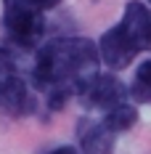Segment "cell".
Returning a JSON list of instances; mask_svg holds the SVG:
<instances>
[{
  "label": "cell",
  "instance_id": "cell-8",
  "mask_svg": "<svg viewBox=\"0 0 151 154\" xmlns=\"http://www.w3.org/2000/svg\"><path fill=\"white\" fill-rule=\"evenodd\" d=\"M130 96L140 104H151V59L140 64L130 82Z\"/></svg>",
  "mask_w": 151,
  "mask_h": 154
},
{
  "label": "cell",
  "instance_id": "cell-4",
  "mask_svg": "<svg viewBox=\"0 0 151 154\" xmlns=\"http://www.w3.org/2000/svg\"><path fill=\"white\" fill-rule=\"evenodd\" d=\"M3 24H5L8 43H14L16 48H35L43 40V32H45L43 14H14V11H5L3 14Z\"/></svg>",
  "mask_w": 151,
  "mask_h": 154
},
{
  "label": "cell",
  "instance_id": "cell-9",
  "mask_svg": "<svg viewBox=\"0 0 151 154\" xmlns=\"http://www.w3.org/2000/svg\"><path fill=\"white\" fill-rule=\"evenodd\" d=\"M59 3L61 0H3L5 11H14V14H45Z\"/></svg>",
  "mask_w": 151,
  "mask_h": 154
},
{
  "label": "cell",
  "instance_id": "cell-1",
  "mask_svg": "<svg viewBox=\"0 0 151 154\" xmlns=\"http://www.w3.org/2000/svg\"><path fill=\"white\" fill-rule=\"evenodd\" d=\"M98 48L85 37H61L37 51L32 80L40 91H45L50 109L77 96V91L90 80L98 69Z\"/></svg>",
  "mask_w": 151,
  "mask_h": 154
},
{
  "label": "cell",
  "instance_id": "cell-6",
  "mask_svg": "<svg viewBox=\"0 0 151 154\" xmlns=\"http://www.w3.org/2000/svg\"><path fill=\"white\" fill-rule=\"evenodd\" d=\"M80 146L85 154H111L114 149V133L101 120H88L80 125Z\"/></svg>",
  "mask_w": 151,
  "mask_h": 154
},
{
  "label": "cell",
  "instance_id": "cell-7",
  "mask_svg": "<svg viewBox=\"0 0 151 154\" xmlns=\"http://www.w3.org/2000/svg\"><path fill=\"white\" fill-rule=\"evenodd\" d=\"M135 120H138L135 106H130L127 101H122V104H117V106L106 109V114H104V120H101V122H104L111 133H122V130L133 128Z\"/></svg>",
  "mask_w": 151,
  "mask_h": 154
},
{
  "label": "cell",
  "instance_id": "cell-5",
  "mask_svg": "<svg viewBox=\"0 0 151 154\" xmlns=\"http://www.w3.org/2000/svg\"><path fill=\"white\" fill-rule=\"evenodd\" d=\"M29 112V88L16 72H0V114L21 117Z\"/></svg>",
  "mask_w": 151,
  "mask_h": 154
},
{
  "label": "cell",
  "instance_id": "cell-2",
  "mask_svg": "<svg viewBox=\"0 0 151 154\" xmlns=\"http://www.w3.org/2000/svg\"><path fill=\"white\" fill-rule=\"evenodd\" d=\"M149 48H151V8L138 0H130L125 5L122 21L104 32L98 56L111 69H125L140 51H149Z\"/></svg>",
  "mask_w": 151,
  "mask_h": 154
},
{
  "label": "cell",
  "instance_id": "cell-3",
  "mask_svg": "<svg viewBox=\"0 0 151 154\" xmlns=\"http://www.w3.org/2000/svg\"><path fill=\"white\" fill-rule=\"evenodd\" d=\"M127 96L130 91L122 85L119 80L114 75H101V72H95V75L77 91V98H80V104L85 109H111L122 104V101H127Z\"/></svg>",
  "mask_w": 151,
  "mask_h": 154
},
{
  "label": "cell",
  "instance_id": "cell-10",
  "mask_svg": "<svg viewBox=\"0 0 151 154\" xmlns=\"http://www.w3.org/2000/svg\"><path fill=\"white\" fill-rule=\"evenodd\" d=\"M19 69V53L11 45H0V72H16Z\"/></svg>",
  "mask_w": 151,
  "mask_h": 154
},
{
  "label": "cell",
  "instance_id": "cell-11",
  "mask_svg": "<svg viewBox=\"0 0 151 154\" xmlns=\"http://www.w3.org/2000/svg\"><path fill=\"white\" fill-rule=\"evenodd\" d=\"M48 154H77V149H72V146H56V149H50Z\"/></svg>",
  "mask_w": 151,
  "mask_h": 154
}]
</instances>
